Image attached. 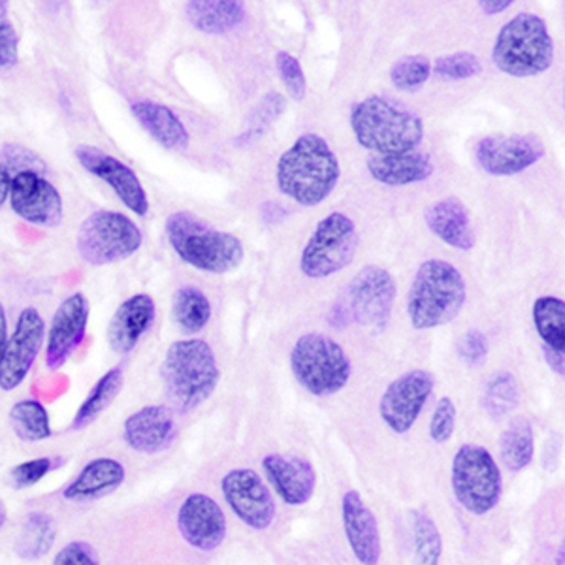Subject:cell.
<instances>
[{
    "label": "cell",
    "instance_id": "cell-42",
    "mask_svg": "<svg viewBox=\"0 0 565 565\" xmlns=\"http://www.w3.org/2000/svg\"><path fill=\"white\" fill-rule=\"evenodd\" d=\"M2 153H4L2 157L7 161V168L18 170V174H21V172H34V174L42 175L45 172V162L31 149L10 143Z\"/></svg>",
    "mask_w": 565,
    "mask_h": 565
},
{
    "label": "cell",
    "instance_id": "cell-19",
    "mask_svg": "<svg viewBox=\"0 0 565 565\" xmlns=\"http://www.w3.org/2000/svg\"><path fill=\"white\" fill-rule=\"evenodd\" d=\"M183 540L196 551H215L226 535V516L217 501L206 494H191L178 511Z\"/></svg>",
    "mask_w": 565,
    "mask_h": 565
},
{
    "label": "cell",
    "instance_id": "cell-34",
    "mask_svg": "<svg viewBox=\"0 0 565 565\" xmlns=\"http://www.w3.org/2000/svg\"><path fill=\"white\" fill-rule=\"evenodd\" d=\"M121 367H114L108 373H104L95 388L89 392V396L85 398L84 404L79 405L76 417L72 420V428L79 430V428H85L87 424L93 423L116 399L117 394L121 391Z\"/></svg>",
    "mask_w": 565,
    "mask_h": 565
},
{
    "label": "cell",
    "instance_id": "cell-23",
    "mask_svg": "<svg viewBox=\"0 0 565 565\" xmlns=\"http://www.w3.org/2000/svg\"><path fill=\"white\" fill-rule=\"evenodd\" d=\"M154 319V302L149 295L130 296L117 308L108 324V345L114 353L127 354L138 345Z\"/></svg>",
    "mask_w": 565,
    "mask_h": 565
},
{
    "label": "cell",
    "instance_id": "cell-25",
    "mask_svg": "<svg viewBox=\"0 0 565 565\" xmlns=\"http://www.w3.org/2000/svg\"><path fill=\"white\" fill-rule=\"evenodd\" d=\"M424 221L437 238L455 249L469 250L476 245L469 213L457 199H445L426 207Z\"/></svg>",
    "mask_w": 565,
    "mask_h": 565
},
{
    "label": "cell",
    "instance_id": "cell-20",
    "mask_svg": "<svg viewBox=\"0 0 565 565\" xmlns=\"http://www.w3.org/2000/svg\"><path fill=\"white\" fill-rule=\"evenodd\" d=\"M345 537L362 565H377L381 559V535L377 519L356 490H349L341 501Z\"/></svg>",
    "mask_w": 565,
    "mask_h": 565
},
{
    "label": "cell",
    "instance_id": "cell-40",
    "mask_svg": "<svg viewBox=\"0 0 565 565\" xmlns=\"http://www.w3.org/2000/svg\"><path fill=\"white\" fill-rule=\"evenodd\" d=\"M457 428V407L450 398H441L437 402L436 412L430 420V437L436 444L449 441Z\"/></svg>",
    "mask_w": 565,
    "mask_h": 565
},
{
    "label": "cell",
    "instance_id": "cell-36",
    "mask_svg": "<svg viewBox=\"0 0 565 565\" xmlns=\"http://www.w3.org/2000/svg\"><path fill=\"white\" fill-rule=\"evenodd\" d=\"M519 404V386L511 373H498L490 380L482 405L492 418H501L513 412Z\"/></svg>",
    "mask_w": 565,
    "mask_h": 565
},
{
    "label": "cell",
    "instance_id": "cell-1",
    "mask_svg": "<svg viewBox=\"0 0 565 565\" xmlns=\"http://www.w3.org/2000/svg\"><path fill=\"white\" fill-rule=\"evenodd\" d=\"M276 180L285 196L302 206H317L338 185L340 162L324 138L303 135L281 154Z\"/></svg>",
    "mask_w": 565,
    "mask_h": 565
},
{
    "label": "cell",
    "instance_id": "cell-15",
    "mask_svg": "<svg viewBox=\"0 0 565 565\" xmlns=\"http://www.w3.org/2000/svg\"><path fill=\"white\" fill-rule=\"evenodd\" d=\"M543 154L545 146L533 135L487 136L476 148L479 167L490 175L521 174Z\"/></svg>",
    "mask_w": 565,
    "mask_h": 565
},
{
    "label": "cell",
    "instance_id": "cell-50",
    "mask_svg": "<svg viewBox=\"0 0 565 565\" xmlns=\"http://www.w3.org/2000/svg\"><path fill=\"white\" fill-rule=\"evenodd\" d=\"M10 186H12L10 172H8L7 167L0 164V206H2V204L7 202L8 196H10Z\"/></svg>",
    "mask_w": 565,
    "mask_h": 565
},
{
    "label": "cell",
    "instance_id": "cell-53",
    "mask_svg": "<svg viewBox=\"0 0 565 565\" xmlns=\"http://www.w3.org/2000/svg\"><path fill=\"white\" fill-rule=\"evenodd\" d=\"M558 565H564V545L558 551Z\"/></svg>",
    "mask_w": 565,
    "mask_h": 565
},
{
    "label": "cell",
    "instance_id": "cell-11",
    "mask_svg": "<svg viewBox=\"0 0 565 565\" xmlns=\"http://www.w3.org/2000/svg\"><path fill=\"white\" fill-rule=\"evenodd\" d=\"M396 282L381 266H366L349 285V313L360 327L383 330L391 319Z\"/></svg>",
    "mask_w": 565,
    "mask_h": 565
},
{
    "label": "cell",
    "instance_id": "cell-6",
    "mask_svg": "<svg viewBox=\"0 0 565 565\" xmlns=\"http://www.w3.org/2000/svg\"><path fill=\"white\" fill-rule=\"evenodd\" d=\"M492 61L501 72L513 77L537 76L554 61V42L545 21L535 13L522 12L501 26Z\"/></svg>",
    "mask_w": 565,
    "mask_h": 565
},
{
    "label": "cell",
    "instance_id": "cell-29",
    "mask_svg": "<svg viewBox=\"0 0 565 565\" xmlns=\"http://www.w3.org/2000/svg\"><path fill=\"white\" fill-rule=\"evenodd\" d=\"M55 537H57V526H55L52 514L31 513L21 527L15 553L26 562L42 558L50 553Z\"/></svg>",
    "mask_w": 565,
    "mask_h": 565
},
{
    "label": "cell",
    "instance_id": "cell-21",
    "mask_svg": "<svg viewBox=\"0 0 565 565\" xmlns=\"http://www.w3.org/2000/svg\"><path fill=\"white\" fill-rule=\"evenodd\" d=\"M263 469L277 495L287 505H303L316 492V469L306 458L268 455L263 460Z\"/></svg>",
    "mask_w": 565,
    "mask_h": 565
},
{
    "label": "cell",
    "instance_id": "cell-16",
    "mask_svg": "<svg viewBox=\"0 0 565 565\" xmlns=\"http://www.w3.org/2000/svg\"><path fill=\"white\" fill-rule=\"evenodd\" d=\"M76 159L89 174L111 186L114 193L119 196L125 206L129 207L130 212H135L140 217L148 213V194L132 168L116 159L114 154L90 146H79L76 149Z\"/></svg>",
    "mask_w": 565,
    "mask_h": 565
},
{
    "label": "cell",
    "instance_id": "cell-4",
    "mask_svg": "<svg viewBox=\"0 0 565 565\" xmlns=\"http://www.w3.org/2000/svg\"><path fill=\"white\" fill-rule=\"evenodd\" d=\"M167 238L183 263L210 274H228L244 260V245L228 232L217 231L193 213H172Z\"/></svg>",
    "mask_w": 565,
    "mask_h": 565
},
{
    "label": "cell",
    "instance_id": "cell-28",
    "mask_svg": "<svg viewBox=\"0 0 565 565\" xmlns=\"http://www.w3.org/2000/svg\"><path fill=\"white\" fill-rule=\"evenodd\" d=\"M125 481V468L114 458H97L87 463L79 476L66 487V500L85 501L114 492Z\"/></svg>",
    "mask_w": 565,
    "mask_h": 565
},
{
    "label": "cell",
    "instance_id": "cell-13",
    "mask_svg": "<svg viewBox=\"0 0 565 565\" xmlns=\"http://www.w3.org/2000/svg\"><path fill=\"white\" fill-rule=\"evenodd\" d=\"M434 385L436 380L426 370H413L392 381L380 402L381 418L386 426L396 434L412 430L424 404L430 398Z\"/></svg>",
    "mask_w": 565,
    "mask_h": 565
},
{
    "label": "cell",
    "instance_id": "cell-31",
    "mask_svg": "<svg viewBox=\"0 0 565 565\" xmlns=\"http://www.w3.org/2000/svg\"><path fill=\"white\" fill-rule=\"evenodd\" d=\"M501 460L509 471H522L533 458V428L526 417L509 423L500 439Z\"/></svg>",
    "mask_w": 565,
    "mask_h": 565
},
{
    "label": "cell",
    "instance_id": "cell-38",
    "mask_svg": "<svg viewBox=\"0 0 565 565\" xmlns=\"http://www.w3.org/2000/svg\"><path fill=\"white\" fill-rule=\"evenodd\" d=\"M481 61L473 53H452L437 58L434 63V72L445 79H468L481 74Z\"/></svg>",
    "mask_w": 565,
    "mask_h": 565
},
{
    "label": "cell",
    "instance_id": "cell-52",
    "mask_svg": "<svg viewBox=\"0 0 565 565\" xmlns=\"http://www.w3.org/2000/svg\"><path fill=\"white\" fill-rule=\"evenodd\" d=\"M7 522V509L2 508V503H0V526Z\"/></svg>",
    "mask_w": 565,
    "mask_h": 565
},
{
    "label": "cell",
    "instance_id": "cell-27",
    "mask_svg": "<svg viewBox=\"0 0 565 565\" xmlns=\"http://www.w3.org/2000/svg\"><path fill=\"white\" fill-rule=\"evenodd\" d=\"M185 15L200 33L226 34L244 23L247 12L236 0H194L186 2Z\"/></svg>",
    "mask_w": 565,
    "mask_h": 565
},
{
    "label": "cell",
    "instance_id": "cell-18",
    "mask_svg": "<svg viewBox=\"0 0 565 565\" xmlns=\"http://www.w3.org/2000/svg\"><path fill=\"white\" fill-rule=\"evenodd\" d=\"M87 321H89V302L82 292H74L58 306L53 316L47 345H45L47 370L65 366L66 360L71 359V354L84 341Z\"/></svg>",
    "mask_w": 565,
    "mask_h": 565
},
{
    "label": "cell",
    "instance_id": "cell-8",
    "mask_svg": "<svg viewBox=\"0 0 565 565\" xmlns=\"http://www.w3.org/2000/svg\"><path fill=\"white\" fill-rule=\"evenodd\" d=\"M450 484L458 503L471 514L490 513L498 505L503 489L494 457L479 445H462L457 450Z\"/></svg>",
    "mask_w": 565,
    "mask_h": 565
},
{
    "label": "cell",
    "instance_id": "cell-49",
    "mask_svg": "<svg viewBox=\"0 0 565 565\" xmlns=\"http://www.w3.org/2000/svg\"><path fill=\"white\" fill-rule=\"evenodd\" d=\"M479 4H481L482 12L494 15V13L505 12L513 2L511 0H484V2H479Z\"/></svg>",
    "mask_w": 565,
    "mask_h": 565
},
{
    "label": "cell",
    "instance_id": "cell-33",
    "mask_svg": "<svg viewBox=\"0 0 565 565\" xmlns=\"http://www.w3.org/2000/svg\"><path fill=\"white\" fill-rule=\"evenodd\" d=\"M174 321L185 334H199L206 328L212 317V303L202 290L194 287H183L174 296L172 306Z\"/></svg>",
    "mask_w": 565,
    "mask_h": 565
},
{
    "label": "cell",
    "instance_id": "cell-44",
    "mask_svg": "<svg viewBox=\"0 0 565 565\" xmlns=\"http://www.w3.org/2000/svg\"><path fill=\"white\" fill-rule=\"evenodd\" d=\"M53 565H100L95 548L84 541H72L58 551Z\"/></svg>",
    "mask_w": 565,
    "mask_h": 565
},
{
    "label": "cell",
    "instance_id": "cell-17",
    "mask_svg": "<svg viewBox=\"0 0 565 565\" xmlns=\"http://www.w3.org/2000/svg\"><path fill=\"white\" fill-rule=\"evenodd\" d=\"M10 204L15 215L31 225L57 226L63 221V200L57 189L34 172L12 178Z\"/></svg>",
    "mask_w": 565,
    "mask_h": 565
},
{
    "label": "cell",
    "instance_id": "cell-35",
    "mask_svg": "<svg viewBox=\"0 0 565 565\" xmlns=\"http://www.w3.org/2000/svg\"><path fill=\"white\" fill-rule=\"evenodd\" d=\"M413 543H415L417 565H439V558L444 553V541L436 522L431 521L430 514L424 511H415Z\"/></svg>",
    "mask_w": 565,
    "mask_h": 565
},
{
    "label": "cell",
    "instance_id": "cell-43",
    "mask_svg": "<svg viewBox=\"0 0 565 565\" xmlns=\"http://www.w3.org/2000/svg\"><path fill=\"white\" fill-rule=\"evenodd\" d=\"M53 463L50 458H36V460H29V462L20 463L10 471V479L18 489H29L34 487L36 482L42 481L50 471H52Z\"/></svg>",
    "mask_w": 565,
    "mask_h": 565
},
{
    "label": "cell",
    "instance_id": "cell-41",
    "mask_svg": "<svg viewBox=\"0 0 565 565\" xmlns=\"http://www.w3.org/2000/svg\"><path fill=\"white\" fill-rule=\"evenodd\" d=\"M458 354L468 366H481L489 356V340L481 330H468L458 341Z\"/></svg>",
    "mask_w": 565,
    "mask_h": 565
},
{
    "label": "cell",
    "instance_id": "cell-24",
    "mask_svg": "<svg viewBox=\"0 0 565 565\" xmlns=\"http://www.w3.org/2000/svg\"><path fill=\"white\" fill-rule=\"evenodd\" d=\"M373 180L383 185L402 186L428 180L434 174V162L428 153L407 151L398 154H373L367 159Z\"/></svg>",
    "mask_w": 565,
    "mask_h": 565
},
{
    "label": "cell",
    "instance_id": "cell-48",
    "mask_svg": "<svg viewBox=\"0 0 565 565\" xmlns=\"http://www.w3.org/2000/svg\"><path fill=\"white\" fill-rule=\"evenodd\" d=\"M8 319L7 311H4V306L0 303V364H2V359H4V353H7L8 345Z\"/></svg>",
    "mask_w": 565,
    "mask_h": 565
},
{
    "label": "cell",
    "instance_id": "cell-47",
    "mask_svg": "<svg viewBox=\"0 0 565 565\" xmlns=\"http://www.w3.org/2000/svg\"><path fill=\"white\" fill-rule=\"evenodd\" d=\"M543 351H545L546 362L551 364L554 372L559 373V375H564V353L554 351V349L545 348V345H543Z\"/></svg>",
    "mask_w": 565,
    "mask_h": 565
},
{
    "label": "cell",
    "instance_id": "cell-12",
    "mask_svg": "<svg viewBox=\"0 0 565 565\" xmlns=\"http://www.w3.org/2000/svg\"><path fill=\"white\" fill-rule=\"evenodd\" d=\"M221 490L239 521L257 532L271 526L276 519V503L257 471L232 469L223 477Z\"/></svg>",
    "mask_w": 565,
    "mask_h": 565
},
{
    "label": "cell",
    "instance_id": "cell-39",
    "mask_svg": "<svg viewBox=\"0 0 565 565\" xmlns=\"http://www.w3.org/2000/svg\"><path fill=\"white\" fill-rule=\"evenodd\" d=\"M276 66L282 84L289 89L290 97L295 100H302L306 97V76H303L300 61L287 52H279L276 55Z\"/></svg>",
    "mask_w": 565,
    "mask_h": 565
},
{
    "label": "cell",
    "instance_id": "cell-30",
    "mask_svg": "<svg viewBox=\"0 0 565 565\" xmlns=\"http://www.w3.org/2000/svg\"><path fill=\"white\" fill-rule=\"evenodd\" d=\"M533 324L543 340V345L564 353L565 303L554 296L537 298L532 308Z\"/></svg>",
    "mask_w": 565,
    "mask_h": 565
},
{
    "label": "cell",
    "instance_id": "cell-45",
    "mask_svg": "<svg viewBox=\"0 0 565 565\" xmlns=\"http://www.w3.org/2000/svg\"><path fill=\"white\" fill-rule=\"evenodd\" d=\"M20 58V36L12 23L0 20V71H8L18 65Z\"/></svg>",
    "mask_w": 565,
    "mask_h": 565
},
{
    "label": "cell",
    "instance_id": "cell-22",
    "mask_svg": "<svg viewBox=\"0 0 565 565\" xmlns=\"http://www.w3.org/2000/svg\"><path fill=\"white\" fill-rule=\"evenodd\" d=\"M175 423L172 413L162 405H148L132 413L122 424V437L130 449L143 455H154L168 449L174 441Z\"/></svg>",
    "mask_w": 565,
    "mask_h": 565
},
{
    "label": "cell",
    "instance_id": "cell-26",
    "mask_svg": "<svg viewBox=\"0 0 565 565\" xmlns=\"http://www.w3.org/2000/svg\"><path fill=\"white\" fill-rule=\"evenodd\" d=\"M136 121L148 130L153 140L159 141L162 148L181 151L189 146V132L180 117L172 109L151 100H140L130 106Z\"/></svg>",
    "mask_w": 565,
    "mask_h": 565
},
{
    "label": "cell",
    "instance_id": "cell-14",
    "mask_svg": "<svg viewBox=\"0 0 565 565\" xmlns=\"http://www.w3.org/2000/svg\"><path fill=\"white\" fill-rule=\"evenodd\" d=\"M44 319L34 308L21 311L13 334L8 338L7 353L0 364V388L13 391L25 381L26 375L39 359L44 343Z\"/></svg>",
    "mask_w": 565,
    "mask_h": 565
},
{
    "label": "cell",
    "instance_id": "cell-51",
    "mask_svg": "<svg viewBox=\"0 0 565 565\" xmlns=\"http://www.w3.org/2000/svg\"><path fill=\"white\" fill-rule=\"evenodd\" d=\"M8 2H0V20H7Z\"/></svg>",
    "mask_w": 565,
    "mask_h": 565
},
{
    "label": "cell",
    "instance_id": "cell-5",
    "mask_svg": "<svg viewBox=\"0 0 565 565\" xmlns=\"http://www.w3.org/2000/svg\"><path fill=\"white\" fill-rule=\"evenodd\" d=\"M466 282L460 271L445 260H426L413 279L407 316L413 328L430 330L444 327L462 311Z\"/></svg>",
    "mask_w": 565,
    "mask_h": 565
},
{
    "label": "cell",
    "instance_id": "cell-37",
    "mask_svg": "<svg viewBox=\"0 0 565 565\" xmlns=\"http://www.w3.org/2000/svg\"><path fill=\"white\" fill-rule=\"evenodd\" d=\"M431 65L424 55H409L396 61L391 68L392 84L399 90H415L428 82Z\"/></svg>",
    "mask_w": 565,
    "mask_h": 565
},
{
    "label": "cell",
    "instance_id": "cell-46",
    "mask_svg": "<svg viewBox=\"0 0 565 565\" xmlns=\"http://www.w3.org/2000/svg\"><path fill=\"white\" fill-rule=\"evenodd\" d=\"M282 108H285V100H282L281 95L270 93V97L264 98L260 108L255 109V114L250 117L253 125H250L249 135H257V127H268V122L277 119Z\"/></svg>",
    "mask_w": 565,
    "mask_h": 565
},
{
    "label": "cell",
    "instance_id": "cell-2",
    "mask_svg": "<svg viewBox=\"0 0 565 565\" xmlns=\"http://www.w3.org/2000/svg\"><path fill=\"white\" fill-rule=\"evenodd\" d=\"M170 405L189 413L212 396L218 383L217 359L204 340H181L168 348L161 366Z\"/></svg>",
    "mask_w": 565,
    "mask_h": 565
},
{
    "label": "cell",
    "instance_id": "cell-32",
    "mask_svg": "<svg viewBox=\"0 0 565 565\" xmlns=\"http://www.w3.org/2000/svg\"><path fill=\"white\" fill-rule=\"evenodd\" d=\"M10 424L15 436L26 444H39L52 437V424L44 405L36 399H23L13 405Z\"/></svg>",
    "mask_w": 565,
    "mask_h": 565
},
{
    "label": "cell",
    "instance_id": "cell-10",
    "mask_svg": "<svg viewBox=\"0 0 565 565\" xmlns=\"http://www.w3.org/2000/svg\"><path fill=\"white\" fill-rule=\"evenodd\" d=\"M359 232L343 213H330L317 225L302 253L300 270L311 279L332 276L353 263Z\"/></svg>",
    "mask_w": 565,
    "mask_h": 565
},
{
    "label": "cell",
    "instance_id": "cell-7",
    "mask_svg": "<svg viewBox=\"0 0 565 565\" xmlns=\"http://www.w3.org/2000/svg\"><path fill=\"white\" fill-rule=\"evenodd\" d=\"M290 367L296 381L313 396L324 398L340 392L351 377L348 354L332 338L309 332L290 351Z\"/></svg>",
    "mask_w": 565,
    "mask_h": 565
},
{
    "label": "cell",
    "instance_id": "cell-3",
    "mask_svg": "<svg viewBox=\"0 0 565 565\" xmlns=\"http://www.w3.org/2000/svg\"><path fill=\"white\" fill-rule=\"evenodd\" d=\"M351 129L362 148L377 154L415 151L423 141V119L388 98L370 97L351 111Z\"/></svg>",
    "mask_w": 565,
    "mask_h": 565
},
{
    "label": "cell",
    "instance_id": "cell-9",
    "mask_svg": "<svg viewBox=\"0 0 565 565\" xmlns=\"http://www.w3.org/2000/svg\"><path fill=\"white\" fill-rule=\"evenodd\" d=\"M77 253L93 266L119 263L141 247V232L119 212L90 213L77 231Z\"/></svg>",
    "mask_w": 565,
    "mask_h": 565
}]
</instances>
